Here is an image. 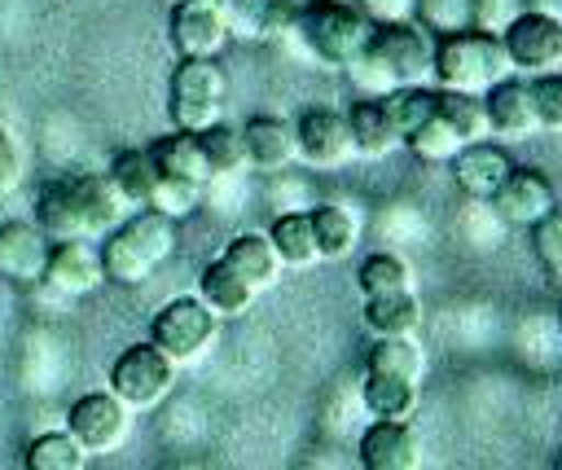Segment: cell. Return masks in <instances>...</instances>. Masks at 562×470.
Here are the masks:
<instances>
[{"mask_svg": "<svg viewBox=\"0 0 562 470\" xmlns=\"http://www.w3.org/2000/svg\"><path fill=\"white\" fill-rule=\"evenodd\" d=\"M132 206L119 198L110 176L97 171H75L44 180L35 193V224L44 228L48 242H101Z\"/></svg>", "mask_w": 562, "mask_h": 470, "instance_id": "obj_1", "label": "cell"}, {"mask_svg": "<svg viewBox=\"0 0 562 470\" xmlns=\"http://www.w3.org/2000/svg\"><path fill=\"white\" fill-rule=\"evenodd\" d=\"M101 268H105V281L114 286H145L149 272L158 264L171 259L176 250V220L149 211V206H136L132 215H123L105 237H101Z\"/></svg>", "mask_w": 562, "mask_h": 470, "instance_id": "obj_2", "label": "cell"}, {"mask_svg": "<svg viewBox=\"0 0 562 470\" xmlns=\"http://www.w3.org/2000/svg\"><path fill=\"white\" fill-rule=\"evenodd\" d=\"M505 75H514V61H509L501 35H487V31L470 26V31L435 40V83L439 88L483 97Z\"/></svg>", "mask_w": 562, "mask_h": 470, "instance_id": "obj_3", "label": "cell"}, {"mask_svg": "<svg viewBox=\"0 0 562 470\" xmlns=\"http://www.w3.org/2000/svg\"><path fill=\"white\" fill-rule=\"evenodd\" d=\"M228 101V75L215 57H180L167 88V114L180 132H206L224 119Z\"/></svg>", "mask_w": 562, "mask_h": 470, "instance_id": "obj_4", "label": "cell"}, {"mask_svg": "<svg viewBox=\"0 0 562 470\" xmlns=\"http://www.w3.org/2000/svg\"><path fill=\"white\" fill-rule=\"evenodd\" d=\"M373 40V22L364 18L360 4H329L316 0L303 13V44L316 61L325 66H347L351 57H360Z\"/></svg>", "mask_w": 562, "mask_h": 470, "instance_id": "obj_5", "label": "cell"}, {"mask_svg": "<svg viewBox=\"0 0 562 470\" xmlns=\"http://www.w3.org/2000/svg\"><path fill=\"white\" fill-rule=\"evenodd\" d=\"M215 334H220V316L198 294L167 299L158 307V316L149 321V343L171 365H193L198 356H206V347L215 343Z\"/></svg>", "mask_w": 562, "mask_h": 470, "instance_id": "obj_6", "label": "cell"}, {"mask_svg": "<svg viewBox=\"0 0 562 470\" xmlns=\"http://www.w3.org/2000/svg\"><path fill=\"white\" fill-rule=\"evenodd\" d=\"M176 387V365L154 347V343H132L114 356L110 365V391L136 413V409H154L171 395Z\"/></svg>", "mask_w": 562, "mask_h": 470, "instance_id": "obj_7", "label": "cell"}, {"mask_svg": "<svg viewBox=\"0 0 562 470\" xmlns=\"http://www.w3.org/2000/svg\"><path fill=\"white\" fill-rule=\"evenodd\" d=\"M369 53L386 66L395 83H430L435 79V35L417 22L373 26Z\"/></svg>", "mask_w": 562, "mask_h": 470, "instance_id": "obj_8", "label": "cell"}, {"mask_svg": "<svg viewBox=\"0 0 562 470\" xmlns=\"http://www.w3.org/2000/svg\"><path fill=\"white\" fill-rule=\"evenodd\" d=\"M66 430L79 439V448L88 457L97 452H114L127 435H132V409L105 387V391H88L70 404L66 413Z\"/></svg>", "mask_w": 562, "mask_h": 470, "instance_id": "obj_9", "label": "cell"}, {"mask_svg": "<svg viewBox=\"0 0 562 470\" xmlns=\"http://www.w3.org/2000/svg\"><path fill=\"white\" fill-rule=\"evenodd\" d=\"M501 44H505L514 70H527V75L553 70V66H562V18L544 13V9H522L505 26Z\"/></svg>", "mask_w": 562, "mask_h": 470, "instance_id": "obj_10", "label": "cell"}, {"mask_svg": "<svg viewBox=\"0 0 562 470\" xmlns=\"http://www.w3.org/2000/svg\"><path fill=\"white\" fill-rule=\"evenodd\" d=\"M294 141H299V158H303L312 171H338V167H347V163L356 158L347 114H342V110H329V105L307 110V114L294 123Z\"/></svg>", "mask_w": 562, "mask_h": 470, "instance_id": "obj_11", "label": "cell"}, {"mask_svg": "<svg viewBox=\"0 0 562 470\" xmlns=\"http://www.w3.org/2000/svg\"><path fill=\"white\" fill-rule=\"evenodd\" d=\"M171 48L180 57H220L228 35V18L220 0H171Z\"/></svg>", "mask_w": 562, "mask_h": 470, "instance_id": "obj_12", "label": "cell"}, {"mask_svg": "<svg viewBox=\"0 0 562 470\" xmlns=\"http://www.w3.org/2000/svg\"><path fill=\"white\" fill-rule=\"evenodd\" d=\"M101 281H105V268H101L97 242H83V237H75V242H53L40 286H48V290L61 294V299H79V294H92Z\"/></svg>", "mask_w": 562, "mask_h": 470, "instance_id": "obj_13", "label": "cell"}, {"mask_svg": "<svg viewBox=\"0 0 562 470\" xmlns=\"http://www.w3.org/2000/svg\"><path fill=\"white\" fill-rule=\"evenodd\" d=\"M487 202H492V211H496L505 224L531 228L536 220H544V215L558 206V193H553V184H549L536 167H514Z\"/></svg>", "mask_w": 562, "mask_h": 470, "instance_id": "obj_14", "label": "cell"}, {"mask_svg": "<svg viewBox=\"0 0 562 470\" xmlns=\"http://www.w3.org/2000/svg\"><path fill=\"white\" fill-rule=\"evenodd\" d=\"M53 242L44 237V228L31 220H4L0 224V281L9 286H40L44 281V264H48Z\"/></svg>", "mask_w": 562, "mask_h": 470, "instance_id": "obj_15", "label": "cell"}, {"mask_svg": "<svg viewBox=\"0 0 562 470\" xmlns=\"http://www.w3.org/2000/svg\"><path fill=\"white\" fill-rule=\"evenodd\" d=\"M483 110H487V132H496V136L522 141V136L540 132V119H536V105H531V83L518 79V75L496 79L483 92Z\"/></svg>", "mask_w": 562, "mask_h": 470, "instance_id": "obj_16", "label": "cell"}, {"mask_svg": "<svg viewBox=\"0 0 562 470\" xmlns=\"http://www.w3.org/2000/svg\"><path fill=\"white\" fill-rule=\"evenodd\" d=\"M422 461V439L408 422L373 417L360 435V466L364 470H413Z\"/></svg>", "mask_w": 562, "mask_h": 470, "instance_id": "obj_17", "label": "cell"}, {"mask_svg": "<svg viewBox=\"0 0 562 470\" xmlns=\"http://www.w3.org/2000/svg\"><path fill=\"white\" fill-rule=\"evenodd\" d=\"M509 171H514L509 154L501 145H492V141H465L452 154V180H457V189L465 198H479V202H487Z\"/></svg>", "mask_w": 562, "mask_h": 470, "instance_id": "obj_18", "label": "cell"}, {"mask_svg": "<svg viewBox=\"0 0 562 470\" xmlns=\"http://www.w3.org/2000/svg\"><path fill=\"white\" fill-rule=\"evenodd\" d=\"M241 145H246V167H255V171H285L299 158L294 123H285L277 114H255L241 127Z\"/></svg>", "mask_w": 562, "mask_h": 470, "instance_id": "obj_19", "label": "cell"}, {"mask_svg": "<svg viewBox=\"0 0 562 470\" xmlns=\"http://www.w3.org/2000/svg\"><path fill=\"white\" fill-rule=\"evenodd\" d=\"M228 35L237 40H277L294 22V0H220Z\"/></svg>", "mask_w": 562, "mask_h": 470, "instance_id": "obj_20", "label": "cell"}, {"mask_svg": "<svg viewBox=\"0 0 562 470\" xmlns=\"http://www.w3.org/2000/svg\"><path fill=\"white\" fill-rule=\"evenodd\" d=\"M364 329L373 338H400L422 329V299L417 290H386V294H364Z\"/></svg>", "mask_w": 562, "mask_h": 470, "instance_id": "obj_21", "label": "cell"}, {"mask_svg": "<svg viewBox=\"0 0 562 470\" xmlns=\"http://www.w3.org/2000/svg\"><path fill=\"white\" fill-rule=\"evenodd\" d=\"M220 259H224L246 286H255V290H268V286L281 277V259H277L268 233H250V228H246V233H233Z\"/></svg>", "mask_w": 562, "mask_h": 470, "instance_id": "obj_22", "label": "cell"}, {"mask_svg": "<svg viewBox=\"0 0 562 470\" xmlns=\"http://www.w3.org/2000/svg\"><path fill=\"white\" fill-rule=\"evenodd\" d=\"M360 211L347 202H321L312 206V233H316V255L321 259H347L360 246Z\"/></svg>", "mask_w": 562, "mask_h": 470, "instance_id": "obj_23", "label": "cell"}, {"mask_svg": "<svg viewBox=\"0 0 562 470\" xmlns=\"http://www.w3.org/2000/svg\"><path fill=\"white\" fill-rule=\"evenodd\" d=\"M268 242L281 259V268H312L316 255V233H312V211H277L268 224Z\"/></svg>", "mask_w": 562, "mask_h": 470, "instance_id": "obj_24", "label": "cell"}, {"mask_svg": "<svg viewBox=\"0 0 562 470\" xmlns=\"http://www.w3.org/2000/svg\"><path fill=\"white\" fill-rule=\"evenodd\" d=\"M149 158H154V167L162 171V176H180V180H198V184H211L215 176H211V163H206V154H202V141H198V132H171V136H162L154 149H149Z\"/></svg>", "mask_w": 562, "mask_h": 470, "instance_id": "obj_25", "label": "cell"}, {"mask_svg": "<svg viewBox=\"0 0 562 470\" xmlns=\"http://www.w3.org/2000/svg\"><path fill=\"white\" fill-rule=\"evenodd\" d=\"M255 286H246L224 259H211L206 268H202V277H198V299L215 312V316H241L250 303H255Z\"/></svg>", "mask_w": 562, "mask_h": 470, "instance_id": "obj_26", "label": "cell"}, {"mask_svg": "<svg viewBox=\"0 0 562 470\" xmlns=\"http://www.w3.org/2000/svg\"><path fill=\"white\" fill-rule=\"evenodd\" d=\"M360 404H364L373 417L408 422V417L417 413V382L395 378V373H373V369H364V382H360Z\"/></svg>", "mask_w": 562, "mask_h": 470, "instance_id": "obj_27", "label": "cell"}, {"mask_svg": "<svg viewBox=\"0 0 562 470\" xmlns=\"http://www.w3.org/2000/svg\"><path fill=\"white\" fill-rule=\"evenodd\" d=\"M347 127H351V145H356V158H382L400 145L395 127L386 123V110L378 97H360L351 110H347Z\"/></svg>", "mask_w": 562, "mask_h": 470, "instance_id": "obj_28", "label": "cell"}, {"mask_svg": "<svg viewBox=\"0 0 562 470\" xmlns=\"http://www.w3.org/2000/svg\"><path fill=\"white\" fill-rule=\"evenodd\" d=\"M378 101H382V110H386V123H391V127H395V136L404 141L417 123H426V119L435 114L439 92H435L430 83H395V88H391V92H382Z\"/></svg>", "mask_w": 562, "mask_h": 470, "instance_id": "obj_29", "label": "cell"}, {"mask_svg": "<svg viewBox=\"0 0 562 470\" xmlns=\"http://www.w3.org/2000/svg\"><path fill=\"white\" fill-rule=\"evenodd\" d=\"M364 369L373 373H395L408 382H422L426 373V347L417 343V334H400V338H378L364 356Z\"/></svg>", "mask_w": 562, "mask_h": 470, "instance_id": "obj_30", "label": "cell"}, {"mask_svg": "<svg viewBox=\"0 0 562 470\" xmlns=\"http://www.w3.org/2000/svg\"><path fill=\"white\" fill-rule=\"evenodd\" d=\"M105 176H110V184L119 189V198L136 211V206L149 202V189H154V180H158V167H154L149 149H123V154H114V163H110Z\"/></svg>", "mask_w": 562, "mask_h": 470, "instance_id": "obj_31", "label": "cell"}, {"mask_svg": "<svg viewBox=\"0 0 562 470\" xmlns=\"http://www.w3.org/2000/svg\"><path fill=\"white\" fill-rule=\"evenodd\" d=\"M356 286L360 294H386V290H413V268L404 255L395 250H373L360 259L356 268Z\"/></svg>", "mask_w": 562, "mask_h": 470, "instance_id": "obj_32", "label": "cell"}, {"mask_svg": "<svg viewBox=\"0 0 562 470\" xmlns=\"http://www.w3.org/2000/svg\"><path fill=\"white\" fill-rule=\"evenodd\" d=\"M88 452L70 430H44L26 448V470H83Z\"/></svg>", "mask_w": 562, "mask_h": 470, "instance_id": "obj_33", "label": "cell"}, {"mask_svg": "<svg viewBox=\"0 0 562 470\" xmlns=\"http://www.w3.org/2000/svg\"><path fill=\"white\" fill-rule=\"evenodd\" d=\"M404 145H408V154L422 158V163H452V154H457L465 141H461L457 127L435 110L426 123H417V127L404 136Z\"/></svg>", "mask_w": 562, "mask_h": 470, "instance_id": "obj_34", "label": "cell"}, {"mask_svg": "<svg viewBox=\"0 0 562 470\" xmlns=\"http://www.w3.org/2000/svg\"><path fill=\"white\" fill-rule=\"evenodd\" d=\"M202 193H206V184H198V180H180V176H162V171H158V180H154L145 206L180 224V220H189V215L202 206Z\"/></svg>", "mask_w": 562, "mask_h": 470, "instance_id": "obj_35", "label": "cell"}, {"mask_svg": "<svg viewBox=\"0 0 562 470\" xmlns=\"http://www.w3.org/2000/svg\"><path fill=\"white\" fill-rule=\"evenodd\" d=\"M198 141H202V154H206V163H211V176H215V180H220V176H237V171L246 167L241 127H228V123L220 119V123H211L206 132H198Z\"/></svg>", "mask_w": 562, "mask_h": 470, "instance_id": "obj_36", "label": "cell"}, {"mask_svg": "<svg viewBox=\"0 0 562 470\" xmlns=\"http://www.w3.org/2000/svg\"><path fill=\"white\" fill-rule=\"evenodd\" d=\"M439 92V114L457 127L461 141H483L487 136V110H483V97L474 92H452V88H435Z\"/></svg>", "mask_w": 562, "mask_h": 470, "instance_id": "obj_37", "label": "cell"}, {"mask_svg": "<svg viewBox=\"0 0 562 470\" xmlns=\"http://www.w3.org/2000/svg\"><path fill=\"white\" fill-rule=\"evenodd\" d=\"M413 22L426 26L435 40L439 35H457V31H470L474 26V0H417Z\"/></svg>", "mask_w": 562, "mask_h": 470, "instance_id": "obj_38", "label": "cell"}, {"mask_svg": "<svg viewBox=\"0 0 562 470\" xmlns=\"http://www.w3.org/2000/svg\"><path fill=\"white\" fill-rule=\"evenodd\" d=\"M527 83H531V105H536L540 132H562V70H540Z\"/></svg>", "mask_w": 562, "mask_h": 470, "instance_id": "obj_39", "label": "cell"}, {"mask_svg": "<svg viewBox=\"0 0 562 470\" xmlns=\"http://www.w3.org/2000/svg\"><path fill=\"white\" fill-rule=\"evenodd\" d=\"M342 70L351 75V83L360 88V97H382V92H391V88H395V79L386 75V66H382V61H378L369 48H364L360 57H351Z\"/></svg>", "mask_w": 562, "mask_h": 470, "instance_id": "obj_40", "label": "cell"}, {"mask_svg": "<svg viewBox=\"0 0 562 470\" xmlns=\"http://www.w3.org/2000/svg\"><path fill=\"white\" fill-rule=\"evenodd\" d=\"M531 250H536V259H540L544 268L562 259V211H558V206H553L544 220L531 224Z\"/></svg>", "mask_w": 562, "mask_h": 470, "instance_id": "obj_41", "label": "cell"}, {"mask_svg": "<svg viewBox=\"0 0 562 470\" xmlns=\"http://www.w3.org/2000/svg\"><path fill=\"white\" fill-rule=\"evenodd\" d=\"M522 13V0H474V31L505 35V26Z\"/></svg>", "mask_w": 562, "mask_h": 470, "instance_id": "obj_42", "label": "cell"}, {"mask_svg": "<svg viewBox=\"0 0 562 470\" xmlns=\"http://www.w3.org/2000/svg\"><path fill=\"white\" fill-rule=\"evenodd\" d=\"M378 233H382V242H417V237L426 233V224L413 215V206L395 202V206L378 220Z\"/></svg>", "mask_w": 562, "mask_h": 470, "instance_id": "obj_43", "label": "cell"}, {"mask_svg": "<svg viewBox=\"0 0 562 470\" xmlns=\"http://www.w3.org/2000/svg\"><path fill=\"white\" fill-rule=\"evenodd\" d=\"M364 9V18L373 26H391V22H413L417 0H356Z\"/></svg>", "mask_w": 562, "mask_h": 470, "instance_id": "obj_44", "label": "cell"}, {"mask_svg": "<svg viewBox=\"0 0 562 470\" xmlns=\"http://www.w3.org/2000/svg\"><path fill=\"white\" fill-rule=\"evenodd\" d=\"M22 180V154H18V141L0 127V193L13 189Z\"/></svg>", "mask_w": 562, "mask_h": 470, "instance_id": "obj_45", "label": "cell"}, {"mask_svg": "<svg viewBox=\"0 0 562 470\" xmlns=\"http://www.w3.org/2000/svg\"><path fill=\"white\" fill-rule=\"evenodd\" d=\"M544 272H549V281H553V286H558V290H562V259H558V264H549V268H544Z\"/></svg>", "mask_w": 562, "mask_h": 470, "instance_id": "obj_46", "label": "cell"}, {"mask_svg": "<svg viewBox=\"0 0 562 470\" xmlns=\"http://www.w3.org/2000/svg\"><path fill=\"white\" fill-rule=\"evenodd\" d=\"M329 4H356V0H329Z\"/></svg>", "mask_w": 562, "mask_h": 470, "instance_id": "obj_47", "label": "cell"}, {"mask_svg": "<svg viewBox=\"0 0 562 470\" xmlns=\"http://www.w3.org/2000/svg\"><path fill=\"white\" fill-rule=\"evenodd\" d=\"M558 470H562V452H558Z\"/></svg>", "mask_w": 562, "mask_h": 470, "instance_id": "obj_48", "label": "cell"}, {"mask_svg": "<svg viewBox=\"0 0 562 470\" xmlns=\"http://www.w3.org/2000/svg\"><path fill=\"white\" fill-rule=\"evenodd\" d=\"M0 224H4V211H0Z\"/></svg>", "mask_w": 562, "mask_h": 470, "instance_id": "obj_49", "label": "cell"}]
</instances>
